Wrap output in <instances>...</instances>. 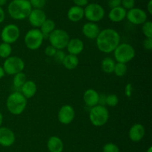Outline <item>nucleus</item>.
I'll return each instance as SVG.
<instances>
[{"label":"nucleus","instance_id":"nucleus-17","mask_svg":"<svg viewBox=\"0 0 152 152\" xmlns=\"http://www.w3.org/2000/svg\"><path fill=\"white\" fill-rule=\"evenodd\" d=\"M99 98H100V95L98 93L97 91L91 88L86 89L83 94V100H84L85 104L90 107L99 104Z\"/></svg>","mask_w":152,"mask_h":152},{"label":"nucleus","instance_id":"nucleus-34","mask_svg":"<svg viewBox=\"0 0 152 152\" xmlns=\"http://www.w3.org/2000/svg\"><path fill=\"white\" fill-rule=\"evenodd\" d=\"M121 6L126 10L133 8L135 6V0H121Z\"/></svg>","mask_w":152,"mask_h":152},{"label":"nucleus","instance_id":"nucleus-14","mask_svg":"<svg viewBox=\"0 0 152 152\" xmlns=\"http://www.w3.org/2000/svg\"><path fill=\"white\" fill-rule=\"evenodd\" d=\"M16 141L14 132L7 127H0V145L10 147Z\"/></svg>","mask_w":152,"mask_h":152},{"label":"nucleus","instance_id":"nucleus-40","mask_svg":"<svg viewBox=\"0 0 152 152\" xmlns=\"http://www.w3.org/2000/svg\"><path fill=\"white\" fill-rule=\"evenodd\" d=\"M5 19V12L2 7H0V24L2 23Z\"/></svg>","mask_w":152,"mask_h":152},{"label":"nucleus","instance_id":"nucleus-36","mask_svg":"<svg viewBox=\"0 0 152 152\" xmlns=\"http://www.w3.org/2000/svg\"><path fill=\"white\" fill-rule=\"evenodd\" d=\"M142 46H143L144 49L146 50L150 51L152 49V38H147L145 37V40H143L142 43Z\"/></svg>","mask_w":152,"mask_h":152},{"label":"nucleus","instance_id":"nucleus-3","mask_svg":"<svg viewBox=\"0 0 152 152\" xmlns=\"http://www.w3.org/2000/svg\"><path fill=\"white\" fill-rule=\"evenodd\" d=\"M28 99L20 92L15 91L10 93L6 100V107L11 114L19 116L26 109Z\"/></svg>","mask_w":152,"mask_h":152},{"label":"nucleus","instance_id":"nucleus-19","mask_svg":"<svg viewBox=\"0 0 152 152\" xmlns=\"http://www.w3.org/2000/svg\"><path fill=\"white\" fill-rule=\"evenodd\" d=\"M126 13H127V10L123 8L122 6H119V7H114L110 10L108 17L111 22H120L126 19Z\"/></svg>","mask_w":152,"mask_h":152},{"label":"nucleus","instance_id":"nucleus-13","mask_svg":"<svg viewBox=\"0 0 152 152\" xmlns=\"http://www.w3.org/2000/svg\"><path fill=\"white\" fill-rule=\"evenodd\" d=\"M28 19L31 26L34 28H39L46 20L47 16L42 9H32L28 15Z\"/></svg>","mask_w":152,"mask_h":152},{"label":"nucleus","instance_id":"nucleus-6","mask_svg":"<svg viewBox=\"0 0 152 152\" xmlns=\"http://www.w3.org/2000/svg\"><path fill=\"white\" fill-rule=\"evenodd\" d=\"M50 45L56 48L57 50L65 49L68 41L71 38L66 31L61 28H56L53 30L48 37Z\"/></svg>","mask_w":152,"mask_h":152},{"label":"nucleus","instance_id":"nucleus-18","mask_svg":"<svg viewBox=\"0 0 152 152\" xmlns=\"http://www.w3.org/2000/svg\"><path fill=\"white\" fill-rule=\"evenodd\" d=\"M66 49L68 53L77 56L84 50V43L80 38L70 39L67 44Z\"/></svg>","mask_w":152,"mask_h":152},{"label":"nucleus","instance_id":"nucleus-41","mask_svg":"<svg viewBox=\"0 0 152 152\" xmlns=\"http://www.w3.org/2000/svg\"><path fill=\"white\" fill-rule=\"evenodd\" d=\"M147 11L150 15L152 14V0H149L147 3Z\"/></svg>","mask_w":152,"mask_h":152},{"label":"nucleus","instance_id":"nucleus-22","mask_svg":"<svg viewBox=\"0 0 152 152\" xmlns=\"http://www.w3.org/2000/svg\"><path fill=\"white\" fill-rule=\"evenodd\" d=\"M47 147L50 152H62L64 149L63 142L59 137L52 136L48 140Z\"/></svg>","mask_w":152,"mask_h":152},{"label":"nucleus","instance_id":"nucleus-2","mask_svg":"<svg viewBox=\"0 0 152 152\" xmlns=\"http://www.w3.org/2000/svg\"><path fill=\"white\" fill-rule=\"evenodd\" d=\"M32 10L29 0H12L7 6V13L15 20H24Z\"/></svg>","mask_w":152,"mask_h":152},{"label":"nucleus","instance_id":"nucleus-45","mask_svg":"<svg viewBox=\"0 0 152 152\" xmlns=\"http://www.w3.org/2000/svg\"><path fill=\"white\" fill-rule=\"evenodd\" d=\"M146 152H152V147H151V146H150V147L148 148V150L146 151Z\"/></svg>","mask_w":152,"mask_h":152},{"label":"nucleus","instance_id":"nucleus-31","mask_svg":"<svg viewBox=\"0 0 152 152\" xmlns=\"http://www.w3.org/2000/svg\"><path fill=\"white\" fill-rule=\"evenodd\" d=\"M102 152H120V149L114 143L108 142L103 146Z\"/></svg>","mask_w":152,"mask_h":152},{"label":"nucleus","instance_id":"nucleus-38","mask_svg":"<svg viewBox=\"0 0 152 152\" xmlns=\"http://www.w3.org/2000/svg\"><path fill=\"white\" fill-rule=\"evenodd\" d=\"M73 2H74V5L85 7L88 4V0H73Z\"/></svg>","mask_w":152,"mask_h":152},{"label":"nucleus","instance_id":"nucleus-9","mask_svg":"<svg viewBox=\"0 0 152 152\" xmlns=\"http://www.w3.org/2000/svg\"><path fill=\"white\" fill-rule=\"evenodd\" d=\"M25 64L23 60L17 56H10L6 58L3 63V69L5 74L14 75L23 72Z\"/></svg>","mask_w":152,"mask_h":152},{"label":"nucleus","instance_id":"nucleus-23","mask_svg":"<svg viewBox=\"0 0 152 152\" xmlns=\"http://www.w3.org/2000/svg\"><path fill=\"white\" fill-rule=\"evenodd\" d=\"M79 63H80V61L77 55L68 54L65 55L62 64H63L65 68L67 69L73 70L78 66Z\"/></svg>","mask_w":152,"mask_h":152},{"label":"nucleus","instance_id":"nucleus-27","mask_svg":"<svg viewBox=\"0 0 152 152\" xmlns=\"http://www.w3.org/2000/svg\"><path fill=\"white\" fill-rule=\"evenodd\" d=\"M12 53L11 45L6 43H0V58L6 59L10 56Z\"/></svg>","mask_w":152,"mask_h":152},{"label":"nucleus","instance_id":"nucleus-29","mask_svg":"<svg viewBox=\"0 0 152 152\" xmlns=\"http://www.w3.org/2000/svg\"><path fill=\"white\" fill-rule=\"evenodd\" d=\"M119 103V98L115 94H109L105 97V104L111 107H116Z\"/></svg>","mask_w":152,"mask_h":152},{"label":"nucleus","instance_id":"nucleus-30","mask_svg":"<svg viewBox=\"0 0 152 152\" xmlns=\"http://www.w3.org/2000/svg\"><path fill=\"white\" fill-rule=\"evenodd\" d=\"M142 31L147 38H152V22L151 21L147 20L142 25Z\"/></svg>","mask_w":152,"mask_h":152},{"label":"nucleus","instance_id":"nucleus-33","mask_svg":"<svg viewBox=\"0 0 152 152\" xmlns=\"http://www.w3.org/2000/svg\"><path fill=\"white\" fill-rule=\"evenodd\" d=\"M65 55H66V54L65 53V52L63 50H62V49H59V50L56 51V54H55L53 58L56 63H58L59 64H62Z\"/></svg>","mask_w":152,"mask_h":152},{"label":"nucleus","instance_id":"nucleus-12","mask_svg":"<svg viewBox=\"0 0 152 152\" xmlns=\"http://www.w3.org/2000/svg\"><path fill=\"white\" fill-rule=\"evenodd\" d=\"M57 118L59 122L62 125H69L75 119V110L70 104H65L59 109Z\"/></svg>","mask_w":152,"mask_h":152},{"label":"nucleus","instance_id":"nucleus-11","mask_svg":"<svg viewBox=\"0 0 152 152\" xmlns=\"http://www.w3.org/2000/svg\"><path fill=\"white\" fill-rule=\"evenodd\" d=\"M126 19L130 23L133 25H142L144 22H146L148 19V15L144 10L134 7L127 10Z\"/></svg>","mask_w":152,"mask_h":152},{"label":"nucleus","instance_id":"nucleus-21","mask_svg":"<svg viewBox=\"0 0 152 152\" xmlns=\"http://www.w3.org/2000/svg\"><path fill=\"white\" fill-rule=\"evenodd\" d=\"M68 19L71 22H78L84 18V7L74 5L70 7L67 13Z\"/></svg>","mask_w":152,"mask_h":152},{"label":"nucleus","instance_id":"nucleus-8","mask_svg":"<svg viewBox=\"0 0 152 152\" xmlns=\"http://www.w3.org/2000/svg\"><path fill=\"white\" fill-rule=\"evenodd\" d=\"M105 13V9L98 3H88L84 7V17L88 22H99L104 18Z\"/></svg>","mask_w":152,"mask_h":152},{"label":"nucleus","instance_id":"nucleus-32","mask_svg":"<svg viewBox=\"0 0 152 152\" xmlns=\"http://www.w3.org/2000/svg\"><path fill=\"white\" fill-rule=\"evenodd\" d=\"M32 9H42L46 4V0H29Z\"/></svg>","mask_w":152,"mask_h":152},{"label":"nucleus","instance_id":"nucleus-5","mask_svg":"<svg viewBox=\"0 0 152 152\" xmlns=\"http://www.w3.org/2000/svg\"><path fill=\"white\" fill-rule=\"evenodd\" d=\"M114 61L117 63H126L132 61L134 58L136 52L135 49L131 44L127 43H120L113 52Z\"/></svg>","mask_w":152,"mask_h":152},{"label":"nucleus","instance_id":"nucleus-26","mask_svg":"<svg viewBox=\"0 0 152 152\" xmlns=\"http://www.w3.org/2000/svg\"><path fill=\"white\" fill-rule=\"evenodd\" d=\"M26 75H25L23 72H19L13 75V86H14V87L20 89L21 86L25 83V82L26 81Z\"/></svg>","mask_w":152,"mask_h":152},{"label":"nucleus","instance_id":"nucleus-39","mask_svg":"<svg viewBox=\"0 0 152 152\" xmlns=\"http://www.w3.org/2000/svg\"><path fill=\"white\" fill-rule=\"evenodd\" d=\"M132 91H133V86H132V83H128L126 85V88H125V93L127 97H131L132 94Z\"/></svg>","mask_w":152,"mask_h":152},{"label":"nucleus","instance_id":"nucleus-25","mask_svg":"<svg viewBox=\"0 0 152 152\" xmlns=\"http://www.w3.org/2000/svg\"><path fill=\"white\" fill-rule=\"evenodd\" d=\"M116 61L110 57L105 58L101 62V68L104 72L107 74H111L114 72V66H115Z\"/></svg>","mask_w":152,"mask_h":152},{"label":"nucleus","instance_id":"nucleus-42","mask_svg":"<svg viewBox=\"0 0 152 152\" xmlns=\"http://www.w3.org/2000/svg\"><path fill=\"white\" fill-rule=\"evenodd\" d=\"M4 75H5V72H4V69H3L2 66H0V79H1L2 77H4Z\"/></svg>","mask_w":152,"mask_h":152},{"label":"nucleus","instance_id":"nucleus-24","mask_svg":"<svg viewBox=\"0 0 152 152\" xmlns=\"http://www.w3.org/2000/svg\"><path fill=\"white\" fill-rule=\"evenodd\" d=\"M55 29H56V23L54 21L50 19H46V20L43 22L39 28L42 34L44 36V38H48L49 34Z\"/></svg>","mask_w":152,"mask_h":152},{"label":"nucleus","instance_id":"nucleus-43","mask_svg":"<svg viewBox=\"0 0 152 152\" xmlns=\"http://www.w3.org/2000/svg\"><path fill=\"white\" fill-rule=\"evenodd\" d=\"M7 2V0H0V7H3Z\"/></svg>","mask_w":152,"mask_h":152},{"label":"nucleus","instance_id":"nucleus-10","mask_svg":"<svg viewBox=\"0 0 152 152\" xmlns=\"http://www.w3.org/2000/svg\"><path fill=\"white\" fill-rule=\"evenodd\" d=\"M0 37L3 43L11 45L19 40L20 37V30L15 24H8L2 28Z\"/></svg>","mask_w":152,"mask_h":152},{"label":"nucleus","instance_id":"nucleus-28","mask_svg":"<svg viewBox=\"0 0 152 152\" xmlns=\"http://www.w3.org/2000/svg\"><path fill=\"white\" fill-rule=\"evenodd\" d=\"M128 71V66L126 63H116L115 66H114V73L118 77H123L126 75Z\"/></svg>","mask_w":152,"mask_h":152},{"label":"nucleus","instance_id":"nucleus-44","mask_svg":"<svg viewBox=\"0 0 152 152\" xmlns=\"http://www.w3.org/2000/svg\"><path fill=\"white\" fill-rule=\"evenodd\" d=\"M3 123V115L1 112L0 111V127H1V125Z\"/></svg>","mask_w":152,"mask_h":152},{"label":"nucleus","instance_id":"nucleus-15","mask_svg":"<svg viewBox=\"0 0 152 152\" xmlns=\"http://www.w3.org/2000/svg\"><path fill=\"white\" fill-rule=\"evenodd\" d=\"M100 28L99 25L95 22H88L83 25L82 28V32L83 35L90 40H96L98 34L100 32Z\"/></svg>","mask_w":152,"mask_h":152},{"label":"nucleus","instance_id":"nucleus-35","mask_svg":"<svg viewBox=\"0 0 152 152\" xmlns=\"http://www.w3.org/2000/svg\"><path fill=\"white\" fill-rule=\"evenodd\" d=\"M56 51H57V49H56V48L52 46L51 45H49V46H48L47 47L45 48V54L48 57L51 58V57L54 56Z\"/></svg>","mask_w":152,"mask_h":152},{"label":"nucleus","instance_id":"nucleus-20","mask_svg":"<svg viewBox=\"0 0 152 152\" xmlns=\"http://www.w3.org/2000/svg\"><path fill=\"white\" fill-rule=\"evenodd\" d=\"M37 91V86L32 80H27L20 88V92L27 98H31L36 95Z\"/></svg>","mask_w":152,"mask_h":152},{"label":"nucleus","instance_id":"nucleus-7","mask_svg":"<svg viewBox=\"0 0 152 152\" xmlns=\"http://www.w3.org/2000/svg\"><path fill=\"white\" fill-rule=\"evenodd\" d=\"M44 36L42 34L39 28L30 29L24 37L25 46L30 50H37L42 45L44 41Z\"/></svg>","mask_w":152,"mask_h":152},{"label":"nucleus","instance_id":"nucleus-4","mask_svg":"<svg viewBox=\"0 0 152 152\" xmlns=\"http://www.w3.org/2000/svg\"><path fill=\"white\" fill-rule=\"evenodd\" d=\"M109 119V112L105 105L97 104L91 107L89 111V119L94 126L102 127L108 122Z\"/></svg>","mask_w":152,"mask_h":152},{"label":"nucleus","instance_id":"nucleus-16","mask_svg":"<svg viewBox=\"0 0 152 152\" xmlns=\"http://www.w3.org/2000/svg\"><path fill=\"white\" fill-rule=\"evenodd\" d=\"M145 134V130L142 124H134L129 131V139L132 142H138L143 139Z\"/></svg>","mask_w":152,"mask_h":152},{"label":"nucleus","instance_id":"nucleus-1","mask_svg":"<svg viewBox=\"0 0 152 152\" xmlns=\"http://www.w3.org/2000/svg\"><path fill=\"white\" fill-rule=\"evenodd\" d=\"M121 37L118 31L113 28H105L101 30L96 38V45L101 52L110 54L120 43Z\"/></svg>","mask_w":152,"mask_h":152},{"label":"nucleus","instance_id":"nucleus-37","mask_svg":"<svg viewBox=\"0 0 152 152\" xmlns=\"http://www.w3.org/2000/svg\"><path fill=\"white\" fill-rule=\"evenodd\" d=\"M108 4L111 9L119 7L121 6V0H108Z\"/></svg>","mask_w":152,"mask_h":152}]
</instances>
